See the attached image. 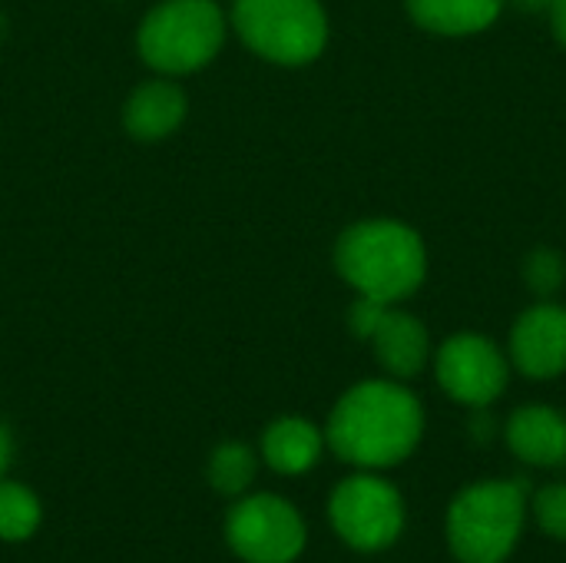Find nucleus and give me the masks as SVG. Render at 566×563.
<instances>
[{
  "label": "nucleus",
  "mask_w": 566,
  "mask_h": 563,
  "mask_svg": "<svg viewBox=\"0 0 566 563\" xmlns=\"http://www.w3.org/2000/svg\"><path fill=\"white\" fill-rule=\"evenodd\" d=\"M259 475V458L242 441H226L209 458V484L222 498H242Z\"/></svg>",
  "instance_id": "2eb2a0df"
},
{
  "label": "nucleus",
  "mask_w": 566,
  "mask_h": 563,
  "mask_svg": "<svg viewBox=\"0 0 566 563\" xmlns=\"http://www.w3.org/2000/svg\"><path fill=\"white\" fill-rule=\"evenodd\" d=\"M524 285L537 302L557 299L560 289L566 285V259L564 252H557L554 246H537L527 252L524 265H521Z\"/></svg>",
  "instance_id": "f3484780"
},
{
  "label": "nucleus",
  "mask_w": 566,
  "mask_h": 563,
  "mask_svg": "<svg viewBox=\"0 0 566 563\" xmlns=\"http://www.w3.org/2000/svg\"><path fill=\"white\" fill-rule=\"evenodd\" d=\"M547 20H551V33L554 40L566 46V0H554L551 10H547Z\"/></svg>",
  "instance_id": "aec40b11"
},
{
  "label": "nucleus",
  "mask_w": 566,
  "mask_h": 563,
  "mask_svg": "<svg viewBox=\"0 0 566 563\" xmlns=\"http://www.w3.org/2000/svg\"><path fill=\"white\" fill-rule=\"evenodd\" d=\"M507 3L517 7V10H524V13H547L554 0H507Z\"/></svg>",
  "instance_id": "4be33fe9"
},
{
  "label": "nucleus",
  "mask_w": 566,
  "mask_h": 563,
  "mask_svg": "<svg viewBox=\"0 0 566 563\" xmlns=\"http://www.w3.org/2000/svg\"><path fill=\"white\" fill-rule=\"evenodd\" d=\"M226 541L245 563H292L302 557L308 528L279 494H242L226 518Z\"/></svg>",
  "instance_id": "6e6552de"
},
{
  "label": "nucleus",
  "mask_w": 566,
  "mask_h": 563,
  "mask_svg": "<svg viewBox=\"0 0 566 563\" xmlns=\"http://www.w3.org/2000/svg\"><path fill=\"white\" fill-rule=\"evenodd\" d=\"M226 40V17L212 0H166L139 27L143 60L166 73L206 66Z\"/></svg>",
  "instance_id": "39448f33"
},
{
  "label": "nucleus",
  "mask_w": 566,
  "mask_h": 563,
  "mask_svg": "<svg viewBox=\"0 0 566 563\" xmlns=\"http://www.w3.org/2000/svg\"><path fill=\"white\" fill-rule=\"evenodd\" d=\"M325 431H318V425H312L308 418L298 415H285L279 421H272L262 435V458L275 475L285 478H298L308 475L325 451Z\"/></svg>",
  "instance_id": "f8f14e48"
},
{
  "label": "nucleus",
  "mask_w": 566,
  "mask_h": 563,
  "mask_svg": "<svg viewBox=\"0 0 566 563\" xmlns=\"http://www.w3.org/2000/svg\"><path fill=\"white\" fill-rule=\"evenodd\" d=\"M186 119V93L172 80H146L133 90L123 123L136 139H163Z\"/></svg>",
  "instance_id": "4468645a"
},
{
  "label": "nucleus",
  "mask_w": 566,
  "mask_h": 563,
  "mask_svg": "<svg viewBox=\"0 0 566 563\" xmlns=\"http://www.w3.org/2000/svg\"><path fill=\"white\" fill-rule=\"evenodd\" d=\"M10 458H13V441H10V431L0 425V481H3V475L10 468Z\"/></svg>",
  "instance_id": "412c9836"
},
{
  "label": "nucleus",
  "mask_w": 566,
  "mask_h": 563,
  "mask_svg": "<svg viewBox=\"0 0 566 563\" xmlns=\"http://www.w3.org/2000/svg\"><path fill=\"white\" fill-rule=\"evenodd\" d=\"M335 269L355 295L401 305L428 279V246L408 222L361 219L338 236Z\"/></svg>",
  "instance_id": "f03ea898"
},
{
  "label": "nucleus",
  "mask_w": 566,
  "mask_h": 563,
  "mask_svg": "<svg viewBox=\"0 0 566 563\" xmlns=\"http://www.w3.org/2000/svg\"><path fill=\"white\" fill-rule=\"evenodd\" d=\"M424 438L421 398L398 378L352 385L332 408L325 445L358 471H385L408 461Z\"/></svg>",
  "instance_id": "f257e3e1"
},
{
  "label": "nucleus",
  "mask_w": 566,
  "mask_h": 563,
  "mask_svg": "<svg viewBox=\"0 0 566 563\" xmlns=\"http://www.w3.org/2000/svg\"><path fill=\"white\" fill-rule=\"evenodd\" d=\"M507 451L531 468L566 465V415L551 405H521L504 421Z\"/></svg>",
  "instance_id": "9b49d317"
},
{
  "label": "nucleus",
  "mask_w": 566,
  "mask_h": 563,
  "mask_svg": "<svg viewBox=\"0 0 566 563\" xmlns=\"http://www.w3.org/2000/svg\"><path fill=\"white\" fill-rule=\"evenodd\" d=\"M507 358L531 382H554L566 375V305L547 299L524 309L511 325Z\"/></svg>",
  "instance_id": "1a4fd4ad"
},
{
  "label": "nucleus",
  "mask_w": 566,
  "mask_h": 563,
  "mask_svg": "<svg viewBox=\"0 0 566 563\" xmlns=\"http://www.w3.org/2000/svg\"><path fill=\"white\" fill-rule=\"evenodd\" d=\"M328 521L352 551L378 554L401 538L405 501L388 478L375 471H358L332 491Z\"/></svg>",
  "instance_id": "423d86ee"
},
{
  "label": "nucleus",
  "mask_w": 566,
  "mask_h": 563,
  "mask_svg": "<svg viewBox=\"0 0 566 563\" xmlns=\"http://www.w3.org/2000/svg\"><path fill=\"white\" fill-rule=\"evenodd\" d=\"M368 345H371L378 365L388 372V378H398V382L418 378L434 358V342H431L428 325L398 305H391L385 312V319L378 322Z\"/></svg>",
  "instance_id": "9d476101"
},
{
  "label": "nucleus",
  "mask_w": 566,
  "mask_h": 563,
  "mask_svg": "<svg viewBox=\"0 0 566 563\" xmlns=\"http://www.w3.org/2000/svg\"><path fill=\"white\" fill-rule=\"evenodd\" d=\"M43 521V508L36 494L17 481H0V541H27L36 534Z\"/></svg>",
  "instance_id": "dca6fc26"
},
{
  "label": "nucleus",
  "mask_w": 566,
  "mask_h": 563,
  "mask_svg": "<svg viewBox=\"0 0 566 563\" xmlns=\"http://www.w3.org/2000/svg\"><path fill=\"white\" fill-rule=\"evenodd\" d=\"M232 23L252 53L279 66H305L328 43L322 0H235Z\"/></svg>",
  "instance_id": "20e7f679"
},
{
  "label": "nucleus",
  "mask_w": 566,
  "mask_h": 563,
  "mask_svg": "<svg viewBox=\"0 0 566 563\" xmlns=\"http://www.w3.org/2000/svg\"><path fill=\"white\" fill-rule=\"evenodd\" d=\"M434 378L444 395L464 408H491L511 385V358L481 332H458L434 348Z\"/></svg>",
  "instance_id": "0eeeda50"
},
{
  "label": "nucleus",
  "mask_w": 566,
  "mask_h": 563,
  "mask_svg": "<svg viewBox=\"0 0 566 563\" xmlns=\"http://www.w3.org/2000/svg\"><path fill=\"white\" fill-rule=\"evenodd\" d=\"M527 508H531V514H534V521H537V528L544 534H551L554 541L566 544V481L544 484L541 491H534Z\"/></svg>",
  "instance_id": "a211bd4d"
},
{
  "label": "nucleus",
  "mask_w": 566,
  "mask_h": 563,
  "mask_svg": "<svg viewBox=\"0 0 566 563\" xmlns=\"http://www.w3.org/2000/svg\"><path fill=\"white\" fill-rule=\"evenodd\" d=\"M527 524L521 481H478L454 494L444 521L448 548L461 563H504Z\"/></svg>",
  "instance_id": "7ed1b4c3"
},
{
  "label": "nucleus",
  "mask_w": 566,
  "mask_h": 563,
  "mask_svg": "<svg viewBox=\"0 0 566 563\" xmlns=\"http://www.w3.org/2000/svg\"><path fill=\"white\" fill-rule=\"evenodd\" d=\"M408 17L434 37H478L497 23L507 0H405Z\"/></svg>",
  "instance_id": "ddd939ff"
},
{
  "label": "nucleus",
  "mask_w": 566,
  "mask_h": 563,
  "mask_svg": "<svg viewBox=\"0 0 566 563\" xmlns=\"http://www.w3.org/2000/svg\"><path fill=\"white\" fill-rule=\"evenodd\" d=\"M388 309H391V305H385V302H378V299L355 295V302H352V309H348V329H352V335L368 342V338L375 335V329H378V322L385 319Z\"/></svg>",
  "instance_id": "6ab92c4d"
}]
</instances>
